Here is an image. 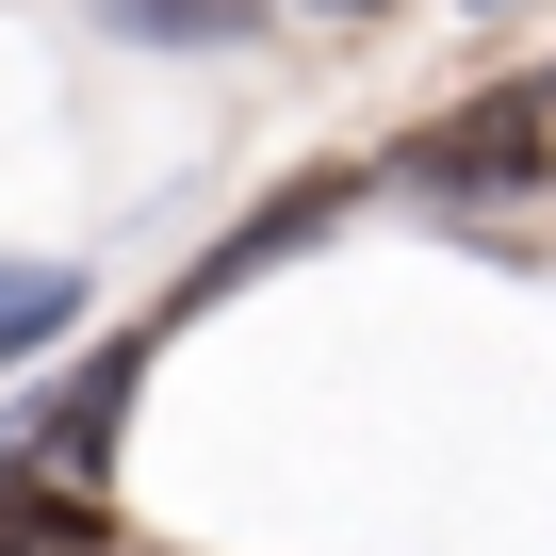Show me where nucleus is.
I'll return each instance as SVG.
<instances>
[{
  "label": "nucleus",
  "mask_w": 556,
  "mask_h": 556,
  "mask_svg": "<svg viewBox=\"0 0 556 556\" xmlns=\"http://www.w3.org/2000/svg\"><path fill=\"white\" fill-rule=\"evenodd\" d=\"M540 131H556V99H540V83H523V99H475V115H442V131L409 148V197H475V180L540 164Z\"/></svg>",
  "instance_id": "1"
},
{
  "label": "nucleus",
  "mask_w": 556,
  "mask_h": 556,
  "mask_svg": "<svg viewBox=\"0 0 556 556\" xmlns=\"http://www.w3.org/2000/svg\"><path fill=\"white\" fill-rule=\"evenodd\" d=\"M83 328V278L66 262H0V361H34V344H66Z\"/></svg>",
  "instance_id": "2"
},
{
  "label": "nucleus",
  "mask_w": 556,
  "mask_h": 556,
  "mask_svg": "<svg viewBox=\"0 0 556 556\" xmlns=\"http://www.w3.org/2000/svg\"><path fill=\"white\" fill-rule=\"evenodd\" d=\"M99 17H115L131 50H229V34L262 17V0H99Z\"/></svg>",
  "instance_id": "3"
},
{
  "label": "nucleus",
  "mask_w": 556,
  "mask_h": 556,
  "mask_svg": "<svg viewBox=\"0 0 556 556\" xmlns=\"http://www.w3.org/2000/svg\"><path fill=\"white\" fill-rule=\"evenodd\" d=\"M312 229H328V180H312V197H278V213H262V229H229V245H213V262H197V278H180V295H229V278H262V262H278V245H312Z\"/></svg>",
  "instance_id": "4"
},
{
  "label": "nucleus",
  "mask_w": 556,
  "mask_h": 556,
  "mask_svg": "<svg viewBox=\"0 0 556 556\" xmlns=\"http://www.w3.org/2000/svg\"><path fill=\"white\" fill-rule=\"evenodd\" d=\"M312 17H377V0H312Z\"/></svg>",
  "instance_id": "5"
},
{
  "label": "nucleus",
  "mask_w": 556,
  "mask_h": 556,
  "mask_svg": "<svg viewBox=\"0 0 556 556\" xmlns=\"http://www.w3.org/2000/svg\"><path fill=\"white\" fill-rule=\"evenodd\" d=\"M475 17H523V0H475Z\"/></svg>",
  "instance_id": "6"
}]
</instances>
